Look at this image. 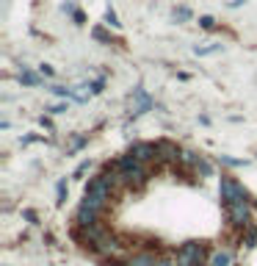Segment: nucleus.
<instances>
[{"label": "nucleus", "mask_w": 257, "mask_h": 266, "mask_svg": "<svg viewBox=\"0 0 257 266\" xmlns=\"http://www.w3.org/2000/svg\"><path fill=\"white\" fill-rule=\"evenodd\" d=\"M113 169H116L119 180L125 183V186H141V183H147V177H150V163L138 161L136 155H130V153L119 155Z\"/></svg>", "instance_id": "f257e3e1"}, {"label": "nucleus", "mask_w": 257, "mask_h": 266, "mask_svg": "<svg viewBox=\"0 0 257 266\" xmlns=\"http://www.w3.org/2000/svg\"><path fill=\"white\" fill-rule=\"evenodd\" d=\"M205 255H207L205 241H185L180 244L174 261H177V266H197V263H205Z\"/></svg>", "instance_id": "f03ea898"}, {"label": "nucleus", "mask_w": 257, "mask_h": 266, "mask_svg": "<svg viewBox=\"0 0 257 266\" xmlns=\"http://www.w3.org/2000/svg\"><path fill=\"white\" fill-rule=\"evenodd\" d=\"M227 211V219L232 228H246L249 224V216H252V200L249 197H241V200H232L224 206Z\"/></svg>", "instance_id": "7ed1b4c3"}, {"label": "nucleus", "mask_w": 257, "mask_h": 266, "mask_svg": "<svg viewBox=\"0 0 257 266\" xmlns=\"http://www.w3.org/2000/svg\"><path fill=\"white\" fill-rule=\"evenodd\" d=\"M219 194H221V202H232V200H241V197H249L246 189L235 180L232 175H221V183H219Z\"/></svg>", "instance_id": "20e7f679"}, {"label": "nucleus", "mask_w": 257, "mask_h": 266, "mask_svg": "<svg viewBox=\"0 0 257 266\" xmlns=\"http://www.w3.org/2000/svg\"><path fill=\"white\" fill-rule=\"evenodd\" d=\"M127 153L136 155V158H138V161H144V163H158V161H160L158 141H133Z\"/></svg>", "instance_id": "39448f33"}, {"label": "nucleus", "mask_w": 257, "mask_h": 266, "mask_svg": "<svg viewBox=\"0 0 257 266\" xmlns=\"http://www.w3.org/2000/svg\"><path fill=\"white\" fill-rule=\"evenodd\" d=\"M150 108H152V97L141 86H136L133 89V119L141 117V114H147Z\"/></svg>", "instance_id": "423d86ee"}, {"label": "nucleus", "mask_w": 257, "mask_h": 266, "mask_svg": "<svg viewBox=\"0 0 257 266\" xmlns=\"http://www.w3.org/2000/svg\"><path fill=\"white\" fill-rule=\"evenodd\" d=\"M158 263V258H155V252L150 250H141V252H133L130 258H127L122 266H155Z\"/></svg>", "instance_id": "0eeeda50"}, {"label": "nucleus", "mask_w": 257, "mask_h": 266, "mask_svg": "<svg viewBox=\"0 0 257 266\" xmlns=\"http://www.w3.org/2000/svg\"><path fill=\"white\" fill-rule=\"evenodd\" d=\"M158 153H160V161L177 163V161L182 158V153L177 150V145H174V141H158Z\"/></svg>", "instance_id": "6e6552de"}, {"label": "nucleus", "mask_w": 257, "mask_h": 266, "mask_svg": "<svg viewBox=\"0 0 257 266\" xmlns=\"http://www.w3.org/2000/svg\"><path fill=\"white\" fill-rule=\"evenodd\" d=\"M229 263H232V250H216L207 261V266H229Z\"/></svg>", "instance_id": "1a4fd4ad"}, {"label": "nucleus", "mask_w": 257, "mask_h": 266, "mask_svg": "<svg viewBox=\"0 0 257 266\" xmlns=\"http://www.w3.org/2000/svg\"><path fill=\"white\" fill-rule=\"evenodd\" d=\"M19 84L22 86H39V75L31 72V70H22L19 72Z\"/></svg>", "instance_id": "9d476101"}, {"label": "nucleus", "mask_w": 257, "mask_h": 266, "mask_svg": "<svg viewBox=\"0 0 257 266\" xmlns=\"http://www.w3.org/2000/svg\"><path fill=\"white\" fill-rule=\"evenodd\" d=\"M56 197H58V206H64V202H66V177H64V180H58V186H56Z\"/></svg>", "instance_id": "9b49d317"}, {"label": "nucleus", "mask_w": 257, "mask_h": 266, "mask_svg": "<svg viewBox=\"0 0 257 266\" xmlns=\"http://www.w3.org/2000/svg\"><path fill=\"white\" fill-rule=\"evenodd\" d=\"M105 23L111 25V28H119V19H116V11H113V9L105 11Z\"/></svg>", "instance_id": "f8f14e48"}, {"label": "nucleus", "mask_w": 257, "mask_h": 266, "mask_svg": "<svg viewBox=\"0 0 257 266\" xmlns=\"http://www.w3.org/2000/svg\"><path fill=\"white\" fill-rule=\"evenodd\" d=\"M86 141H89V136H80V139L72 141V147H69V153H78L80 147H86Z\"/></svg>", "instance_id": "ddd939ff"}, {"label": "nucleus", "mask_w": 257, "mask_h": 266, "mask_svg": "<svg viewBox=\"0 0 257 266\" xmlns=\"http://www.w3.org/2000/svg\"><path fill=\"white\" fill-rule=\"evenodd\" d=\"M199 25H202L205 31H211V28H216V19H213V17H199Z\"/></svg>", "instance_id": "4468645a"}, {"label": "nucleus", "mask_w": 257, "mask_h": 266, "mask_svg": "<svg viewBox=\"0 0 257 266\" xmlns=\"http://www.w3.org/2000/svg\"><path fill=\"white\" fill-rule=\"evenodd\" d=\"M94 39H100V42H111V36H108L103 28H94Z\"/></svg>", "instance_id": "2eb2a0df"}, {"label": "nucleus", "mask_w": 257, "mask_h": 266, "mask_svg": "<svg viewBox=\"0 0 257 266\" xmlns=\"http://www.w3.org/2000/svg\"><path fill=\"white\" fill-rule=\"evenodd\" d=\"M188 17H191L188 9H174V19H188Z\"/></svg>", "instance_id": "dca6fc26"}, {"label": "nucleus", "mask_w": 257, "mask_h": 266, "mask_svg": "<svg viewBox=\"0 0 257 266\" xmlns=\"http://www.w3.org/2000/svg\"><path fill=\"white\" fill-rule=\"evenodd\" d=\"M89 86H91V92H94V94H100V92H103V86H105V80L100 78V80H94V84H89Z\"/></svg>", "instance_id": "f3484780"}, {"label": "nucleus", "mask_w": 257, "mask_h": 266, "mask_svg": "<svg viewBox=\"0 0 257 266\" xmlns=\"http://www.w3.org/2000/svg\"><path fill=\"white\" fill-rule=\"evenodd\" d=\"M221 161L227 163V167H241L243 161H238V158H229V155H221Z\"/></svg>", "instance_id": "a211bd4d"}, {"label": "nucleus", "mask_w": 257, "mask_h": 266, "mask_svg": "<svg viewBox=\"0 0 257 266\" xmlns=\"http://www.w3.org/2000/svg\"><path fill=\"white\" fill-rule=\"evenodd\" d=\"M39 75H44V78H50V75H53V67H50V64H42V67H39Z\"/></svg>", "instance_id": "6ab92c4d"}, {"label": "nucleus", "mask_w": 257, "mask_h": 266, "mask_svg": "<svg viewBox=\"0 0 257 266\" xmlns=\"http://www.w3.org/2000/svg\"><path fill=\"white\" fill-rule=\"evenodd\" d=\"M89 167H91V161H83V163H80V167L75 169V177H80V175H83V172H86V169H89Z\"/></svg>", "instance_id": "aec40b11"}, {"label": "nucleus", "mask_w": 257, "mask_h": 266, "mask_svg": "<svg viewBox=\"0 0 257 266\" xmlns=\"http://www.w3.org/2000/svg\"><path fill=\"white\" fill-rule=\"evenodd\" d=\"M155 266H177V261H169V258H158V263Z\"/></svg>", "instance_id": "412c9836"}, {"label": "nucleus", "mask_w": 257, "mask_h": 266, "mask_svg": "<svg viewBox=\"0 0 257 266\" xmlns=\"http://www.w3.org/2000/svg\"><path fill=\"white\" fill-rule=\"evenodd\" d=\"M64 111H66V106H53L50 108V114H64Z\"/></svg>", "instance_id": "4be33fe9"}, {"label": "nucleus", "mask_w": 257, "mask_h": 266, "mask_svg": "<svg viewBox=\"0 0 257 266\" xmlns=\"http://www.w3.org/2000/svg\"><path fill=\"white\" fill-rule=\"evenodd\" d=\"M241 3H246V0H232V6H241Z\"/></svg>", "instance_id": "5701e85b"}, {"label": "nucleus", "mask_w": 257, "mask_h": 266, "mask_svg": "<svg viewBox=\"0 0 257 266\" xmlns=\"http://www.w3.org/2000/svg\"><path fill=\"white\" fill-rule=\"evenodd\" d=\"M197 266H207V263H197Z\"/></svg>", "instance_id": "b1692460"}]
</instances>
